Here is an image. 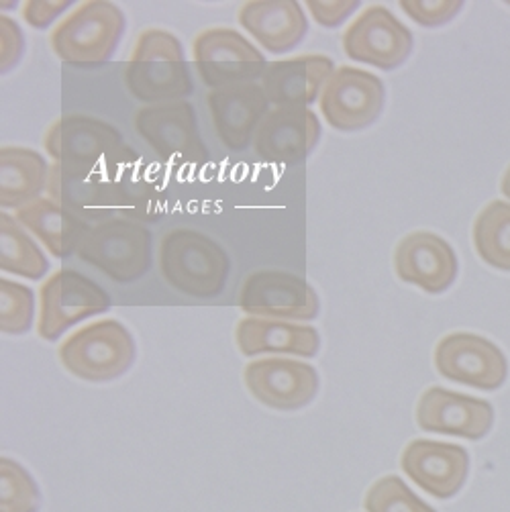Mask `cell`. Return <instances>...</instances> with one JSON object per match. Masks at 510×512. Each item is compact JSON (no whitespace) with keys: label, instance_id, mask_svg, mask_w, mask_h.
Masks as SVG:
<instances>
[{"label":"cell","instance_id":"6da1fadb","mask_svg":"<svg viewBox=\"0 0 510 512\" xmlns=\"http://www.w3.org/2000/svg\"><path fill=\"white\" fill-rule=\"evenodd\" d=\"M123 78L127 90L147 107L184 100L194 92L182 41L158 27L139 33Z\"/></svg>","mask_w":510,"mask_h":512},{"label":"cell","instance_id":"7a4b0ae2","mask_svg":"<svg viewBox=\"0 0 510 512\" xmlns=\"http://www.w3.org/2000/svg\"><path fill=\"white\" fill-rule=\"evenodd\" d=\"M158 264L164 280L192 298L221 296L231 272L225 247L192 227H176L164 233L158 247Z\"/></svg>","mask_w":510,"mask_h":512},{"label":"cell","instance_id":"3957f363","mask_svg":"<svg viewBox=\"0 0 510 512\" xmlns=\"http://www.w3.org/2000/svg\"><path fill=\"white\" fill-rule=\"evenodd\" d=\"M125 29L127 19L121 7L107 0H90L58 23L49 43L62 62L94 68L115 56Z\"/></svg>","mask_w":510,"mask_h":512},{"label":"cell","instance_id":"277c9868","mask_svg":"<svg viewBox=\"0 0 510 512\" xmlns=\"http://www.w3.org/2000/svg\"><path fill=\"white\" fill-rule=\"evenodd\" d=\"M60 362L78 380L105 384L131 370L137 345L131 331L117 319L94 321L68 335L60 349Z\"/></svg>","mask_w":510,"mask_h":512},{"label":"cell","instance_id":"5b68a950","mask_svg":"<svg viewBox=\"0 0 510 512\" xmlns=\"http://www.w3.org/2000/svg\"><path fill=\"white\" fill-rule=\"evenodd\" d=\"M76 255L113 282L133 284L153 264V237L143 223L113 217L88 231Z\"/></svg>","mask_w":510,"mask_h":512},{"label":"cell","instance_id":"8992f818","mask_svg":"<svg viewBox=\"0 0 510 512\" xmlns=\"http://www.w3.org/2000/svg\"><path fill=\"white\" fill-rule=\"evenodd\" d=\"M194 68L211 90L262 80L268 62L262 51L231 27H211L192 43Z\"/></svg>","mask_w":510,"mask_h":512},{"label":"cell","instance_id":"52a82bcc","mask_svg":"<svg viewBox=\"0 0 510 512\" xmlns=\"http://www.w3.org/2000/svg\"><path fill=\"white\" fill-rule=\"evenodd\" d=\"M39 302L41 311L37 335L49 343H56L78 323L107 313L113 306L111 294L105 288L68 268L58 270L43 282Z\"/></svg>","mask_w":510,"mask_h":512},{"label":"cell","instance_id":"ba28073f","mask_svg":"<svg viewBox=\"0 0 510 512\" xmlns=\"http://www.w3.org/2000/svg\"><path fill=\"white\" fill-rule=\"evenodd\" d=\"M133 125L137 135L168 164L204 166L209 162L207 143L200 137L196 111L188 100L143 107L135 113Z\"/></svg>","mask_w":510,"mask_h":512},{"label":"cell","instance_id":"9c48e42d","mask_svg":"<svg viewBox=\"0 0 510 512\" xmlns=\"http://www.w3.org/2000/svg\"><path fill=\"white\" fill-rule=\"evenodd\" d=\"M239 309L247 317L309 323L321 315V298L302 276L286 270H258L241 286Z\"/></svg>","mask_w":510,"mask_h":512},{"label":"cell","instance_id":"30bf717a","mask_svg":"<svg viewBox=\"0 0 510 512\" xmlns=\"http://www.w3.org/2000/svg\"><path fill=\"white\" fill-rule=\"evenodd\" d=\"M384 82L362 68L339 66L319 98V109L331 129L339 133L364 131L384 111Z\"/></svg>","mask_w":510,"mask_h":512},{"label":"cell","instance_id":"8fae6325","mask_svg":"<svg viewBox=\"0 0 510 512\" xmlns=\"http://www.w3.org/2000/svg\"><path fill=\"white\" fill-rule=\"evenodd\" d=\"M341 43L349 60L392 72L411 58L415 37L386 7L372 5L351 21Z\"/></svg>","mask_w":510,"mask_h":512},{"label":"cell","instance_id":"7c38bea8","mask_svg":"<svg viewBox=\"0 0 510 512\" xmlns=\"http://www.w3.org/2000/svg\"><path fill=\"white\" fill-rule=\"evenodd\" d=\"M125 145L115 125L78 113L56 119L43 137V149L51 160L82 168L105 166Z\"/></svg>","mask_w":510,"mask_h":512},{"label":"cell","instance_id":"4fadbf2b","mask_svg":"<svg viewBox=\"0 0 510 512\" xmlns=\"http://www.w3.org/2000/svg\"><path fill=\"white\" fill-rule=\"evenodd\" d=\"M243 382L255 400L282 413L309 406L321 388L319 372L311 364L290 357L249 362L243 370Z\"/></svg>","mask_w":510,"mask_h":512},{"label":"cell","instance_id":"5bb4252c","mask_svg":"<svg viewBox=\"0 0 510 512\" xmlns=\"http://www.w3.org/2000/svg\"><path fill=\"white\" fill-rule=\"evenodd\" d=\"M100 168L111 182L115 209L123 219L153 223L162 217L164 180L131 145H125Z\"/></svg>","mask_w":510,"mask_h":512},{"label":"cell","instance_id":"9a60e30c","mask_svg":"<svg viewBox=\"0 0 510 512\" xmlns=\"http://www.w3.org/2000/svg\"><path fill=\"white\" fill-rule=\"evenodd\" d=\"M435 368L445 380L486 392L498 390L508 376L498 345L474 333L445 335L435 347Z\"/></svg>","mask_w":510,"mask_h":512},{"label":"cell","instance_id":"2e32d148","mask_svg":"<svg viewBox=\"0 0 510 512\" xmlns=\"http://www.w3.org/2000/svg\"><path fill=\"white\" fill-rule=\"evenodd\" d=\"M321 123L313 109L278 107L266 115L253 139V151L268 164L298 166L321 141Z\"/></svg>","mask_w":510,"mask_h":512},{"label":"cell","instance_id":"e0dca14e","mask_svg":"<svg viewBox=\"0 0 510 512\" xmlns=\"http://www.w3.org/2000/svg\"><path fill=\"white\" fill-rule=\"evenodd\" d=\"M400 468L423 492L447 500L464 488L470 455L462 445L415 439L404 447Z\"/></svg>","mask_w":510,"mask_h":512},{"label":"cell","instance_id":"ac0fdd59","mask_svg":"<svg viewBox=\"0 0 510 512\" xmlns=\"http://www.w3.org/2000/svg\"><path fill=\"white\" fill-rule=\"evenodd\" d=\"M417 425L427 433L480 441L494 425V408L482 398L433 386L419 398Z\"/></svg>","mask_w":510,"mask_h":512},{"label":"cell","instance_id":"d6986e66","mask_svg":"<svg viewBox=\"0 0 510 512\" xmlns=\"http://www.w3.org/2000/svg\"><path fill=\"white\" fill-rule=\"evenodd\" d=\"M453 247L431 231L404 235L394 249V272L400 282L419 286L427 294H441L457 278Z\"/></svg>","mask_w":510,"mask_h":512},{"label":"cell","instance_id":"ffe728a7","mask_svg":"<svg viewBox=\"0 0 510 512\" xmlns=\"http://www.w3.org/2000/svg\"><path fill=\"white\" fill-rule=\"evenodd\" d=\"M47 198L84 223H105L117 215L113 188L102 168L54 162L49 168Z\"/></svg>","mask_w":510,"mask_h":512},{"label":"cell","instance_id":"44dd1931","mask_svg":"<svg viewBox=\"0 0 510 512\" xmlns=\"http://www.w3.org/2000/svg\"><path fill=\"white\" fill-rule=\"evenodd\" d=\"M209 111L221 143L241 153L253 145L262 121L270 113V100L262 84H237L211 90Z\"/></svg>","mask_w":510,"mask_h":512},{"label":"cell","instance_id":"7402d4cb","mask_svg":"<svg viewBox=\"0 0 510 512\" xmlns=\"http://www.w3.org/2000/svg\"><path fill=\"white\" fill-rule=\"evenodd\" d=\"M335 64L327 56L304 54L288 60L270 62L264 76L262 88L270 105L278 107H304L309 109L317 102L335 74Z\"/></svg>","mask_w":510,"mask_h":512},{"label":"cell","instance_id":"603a6c76","mask_svg":"<svg viewBox=\"0 0 510 512\" xmlns=\"http://www.w3.org/2000/svg\"><path fill=\"white\" fill-rule=\"evenodd\" d=\"M237 21L274 56L296 49L309 33V19L296 0H251L241 5Z\"/></svg>","mask_w":510,"mask_h":512},{"label":"cell","instance_id":"cb8c5ba5","mask_svg":"<svg viewBox=\"0 0 510 512\" xmlns=\"http://www.w3.org/2000/svg\"><path fill=\"white\" fill-rule=\"evenodd\" d=\"M235 343L241 355H296L313 360L321 351V335L313 325L245 317L237 323Z\"/></svg>","mask_w":510,"mask_h":512},{"label":"cell","instance_id":"d4e9b609","mask_svg":"<svg viewBox=\"0 0 510 512\" xmlns=\"http://www.w3.org/2000/svg\"><path fill=\"white\" fill-rule=\"evenodd\" d=\"M49 168L39 151L3 145L0 149V207L3 211H19L41 198V192L47 190Z\"/></svg>","mask_w":510,"mask_h":512},{"label":"cell","instance_id":"484cf974","mask_svg":"<svg viewBox=\"0 0 510 512\" xmlns=\"http://www.w3.org/2000/svg\"><path fill=\"white\" fill-rule=\"evenodd\" d=\"M15 219L31 231L54 258H70L78 253L84 237L92 229L82 219L70 215L51 198H37L15 213Z\"/></svg>","mask_w":510,"mask_h":512},{"label":"cell","instance_id":"4316f807","mask_svg":"<svg viewBox=\"0 0 510 512\" xmlns=\"http://www.w3.org/2000/svg\"><path fill=\"white\" fill-rule=\"evenodd\" d=\"M0 270L27 280H43L49 272L47 255L7 211L0 213Z\"/></svg>","mask_w":510,"mask_h":512},{"label":"cell","instance_id":"83f0119b","mask_svg":"<svg viewBox=\"0 0 510 512\" xmlns=\"http://www.w3.org/2000/svg\"><path fill=\"white\" fill-rule=\"evenodd\" d=\"M474 247L484 264L510 272V202L492 200L476 217Z\"/></svg>","mask_w":510,"mask_h":512},{"label":"cell","instance_id":"f1b7e54d","mask_svg":"<svg viewBox=\"0 0 510 512\" xmlns=\"http://www.w3.org/2000/svg\"><path fill=\"white\" fill-rule=\"evenodd\" d=\"M41 492L25 466L0 457V512H39Z\"/></svg>","mask_w":510,"mask_h":512},{"label":"cell","instance_id":"f546056e","mask_svg":"<svg viewBox=\"0 0 510 512\" xmlns=\"http://www.w3.org/2000/svg\"><path fill=\"white\" fill-rule=\"evenodd\" d=\"M35 319V292L15 280L0 278V331L25 335Z\"/></svg>","mask_w":510,"mask_h":512},{"label":"cell","instance_id":"4dcf8cb0","mask_svg":"<svg viewBox=\"0 0 510 512\" xmlns=\"http://www.w3.org/2000/svg\"><path fill=\"white\" fill-rule=\"evenodd\" d=\"M368 512H437L421 500L398 476L376 480L364 498Z\"/></svg>","mask_w":510,"mask_h":512},{"label":"cell","instance_id":"1f68e13d","mask_svg":"<svg viewBox=\"0 0 510 512\" xmlns=\"http://www.w3.org/2000/svg\"><path fill=\"white\" fill-rule=\"evenodd\" d=\"M400 9L423 27H441L464 9L462 0H400Z\"/></svg>","mask_w":510,"mask_h":512},{"label":"cell","instance_id":"d6a6232c","mask_svg":"<svg viewBox=\"0 0 510 512\" xmlns=\"http://www.w3.org/2000/svg\"><path fill=\"white\" fill-rule=\"evenodd\" d=\"M25 56V35L19 23L7 15L0 17V72L9 74Z\"/></svg>","mask_w":510,"mask_h":512},{"label":"cell","instance_id":"836d02e7","mask_svg":"<svg viewBox=\"0 0 510 512\" xmlns=\"http://www.w3.org/2000/svg\"><path fill=\"white\" fill-rule=\"evenodd\" d=\"M304 7L321 27L335 29L360 9L362 3L360 0H306Z\"/></svg>","mask_w":510,"mask_h":512},{"label":"cell","instance_id":"e575fe53","mask_svg":"<svg viewBox=\"0 0 510 512\" xmlns=\"http://www.w3.org/2000/svg\"><path fill=\"white\" fill-rule=\"evenodd\" d=\"M72 9V0H29L23 7V19L29 27L45 31Z\"/></svg>","mask_w":510,"mask_h":512},{"label":"cell","instance_id":"d590c367","mask_svg":"<svg viewBox=\"0 0 510 512\" xmlns=\"http://www.w3.org/2000/svg\"><path fill=\"white\" fill-rule=\"evenodd\" d=\"M500 190H502V194H504L506 198H510V166L506 168V172H504V176H502Z\"/></svg>","mask_w":510,"mask_h":512}]
</instances>
